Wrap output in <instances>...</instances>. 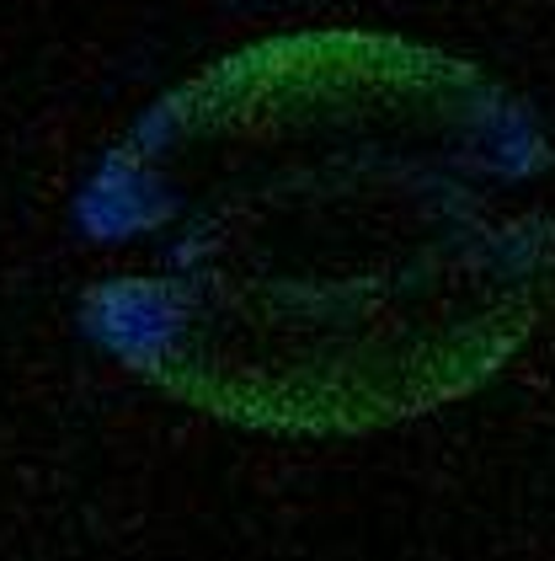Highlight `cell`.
<instances>
[{
    "label": "cell",
    "instance_id": "obj_1",
    "mask_svg": "<svg viewBox=\"0 0 555 561\" xmlns=\"http://www.w3.org/2000/svg\"><path fill=\"white\" fill-rule=\"evenodd\" d=\"M342 156H241L204 198L161 193L113 156L85 225L102 241L176 225V241L166 273L91 295V332L256 428H374L497 375L555 267L551 225L523 198L540 172L529 118L486 91L427 150Z\"/></svg>",
    "mask_w": 555,
    "mask_h": 561
}]
</instances>
